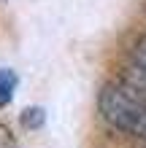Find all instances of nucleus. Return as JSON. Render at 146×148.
Returning <instances> with one entry per match:
<instances>
[{
	"mask_svg": "<svg viewBox=\"0 0 146 148\" xmlns=\"http://www.w3.org/2000/svg\"><path fill=\"white\" fill-rule=\"evenodd\" d=\"M14 89H16V73L14 70H0V108L14 100Z\"/></svg>",
	"mask_w": 146,
	"mask_h": 148,
	"instance_id": "nucleus-3",
	"label": "nucleus"
},
{
	"mask_svg": "<svg viewBox=\"0 0 146 148\" xmlns=\"http://www.w3.org/2000/svg\"><path fill=\"white\" fill-rule=\"evenodd\" d=\"M0 148H19L14 140V135L8 132V127L6 124H0Z\"/></svg>",
	"mask_w": 146,
	"mask_h": 148,
	"instance_id": "nucleus-5",
	"label": "nucleus"
},
{
	"mask_svg": "<svg viewBox=\"0 0 146 148\" xmlns=\"http://www.w3.org/2000/svg\"><path fill=\"white\" fill-rule=\"evenodd\" d=\"M100 113L114 129L146 140V97L127 84H106L100 92Z\"/></svg>",
	"mask_w": 146,
	"mask_h": 148,
	"instance_id": "nucleus-1",
	"label": "nucleus"
},
{
	"mask_svg": "<svg viewBox=\"0 0 146 148\" xmlns=\"http://www.w3.org/2000/svg\"><path fill=\"white\" fill-rule=\"evenodd\" d=\"M44 121H46L44 108H27V110H22V127L24 129H41Z\"/></svg>",
	"mask_w": 146,
	"mask_h": 148,
	"instance_id": "nucleus-4",
	"label": "nucleus"
},
{
	"mask_svg": "<svg viewBox=\"0 0 146 148\" xmlns=\"http://www.w3.org/2000/svg\"><path fill=\"white\" fill-rule=\"evenodd\" d=\"M133 89H135V86H133ZM141 94H143V97H146V92H141Z\"/></svg>",
	"mask_w": 146,
	"mask_h": 148,
	"instance_id": "nucleus-6",
	"label": "nucleus"
},
{
	"mask_svg": "<svg viewBox=\"0 0 146 148\" xmlns=\"http://www.w3.org/2000/svg\"><path fill=\"white\" fill-rule=\"evenodd\" d=\"M133 70L138 73V92H146V35L133 49Z\"/></svg>",
	"mask_w": 146,
	"mask_h": 148,
	"instance_id": "nucleus-2",
	"label": "nucleus"
}]
</instances>
